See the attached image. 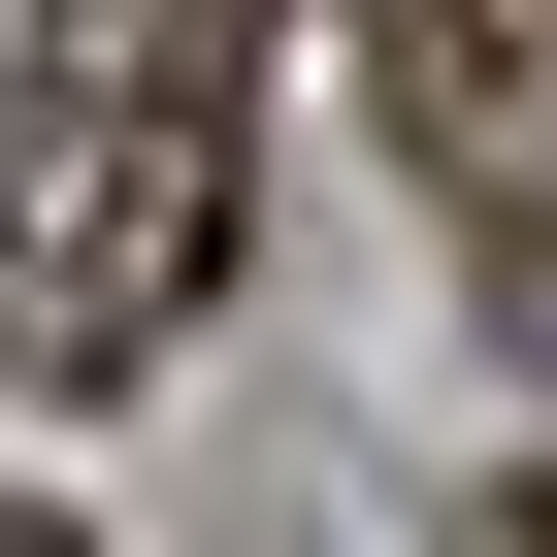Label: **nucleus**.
I'll list each match as a JSON object with an SVG mask.
<instances>
[{
  "instance_id": "obj_1",
  "label": "nucleus",
  "mask_w": 557,
  "mask_h": 557,
  "mask_svg": "<svg viewBox=\"0 0 557 557\" xmlns=\"http://www.w3.org/2000/svg\"><path fill=\"white\" fill-rule=\"evenodd\" d=\"M230 230H262V0H34V99H0V394L197 361Z\"/></svg>"
},
{
  "instance_id": "obj_2",
  "label": "nucleus",
  "mask_w": 557,
  "mask_h": 557,
  "mask_svg": "<svg viewBox=\"0 0 557 557\" xmlns=\"http://www.w3.org/2000/svg\"><path fill=\"white\" fill-rule=\"evenodd\" d=\"M394 132H426V197L557 230V0H394Z\"/></svg>"
},
{
  "instance_id": "obj_3",
  "label": "nucleus",
  "mask_w": 557,
  "mask_h": 557,
  "mask_svg": "<svg viewBox=\"0 0 557 557\" xmlns=\"http://www.w3.org/2000/svg\"><path fill=\"white\" fill-rule=\"evenodd\" d=\"M0 557H99V524H66V492H0Z\"/></svg>"
}]
</instances>
